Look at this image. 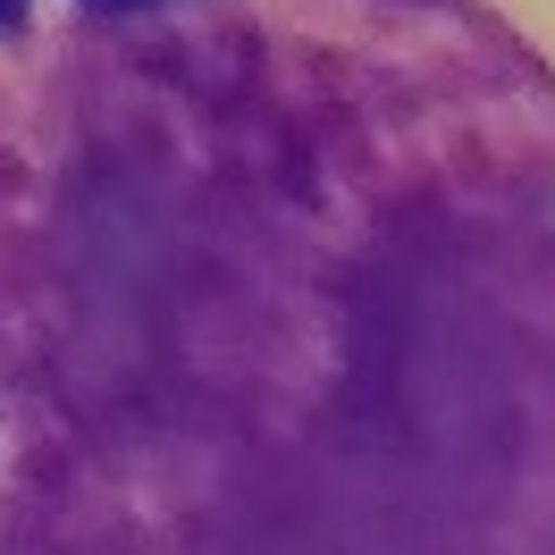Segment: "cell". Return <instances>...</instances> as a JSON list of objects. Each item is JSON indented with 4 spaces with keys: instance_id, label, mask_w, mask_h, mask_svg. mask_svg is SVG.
I'll use <instances>...</instances> for the list:
<instances>
[{
    "instance_id": "obj_1",
    "label": "cell",
    "mask_w": 555,
    "mask_h": 555,
    "mask_svg": "<svg viewBox=\"0 0 555 555\" xmlns=\"http://www.w3.org/2000/svg\"><path fill=\"white\" fill-rule=\"evenodd\" d=\"M0 555H555L496 0H0Z\"/></svg>"
}]
</instances>
